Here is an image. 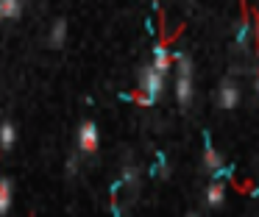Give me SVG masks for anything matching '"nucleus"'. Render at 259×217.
<instances>
[{"label": "nucleus", "mask_w": 259, "mask_h": 217, "mask_svg": "<svg viewBox=\"0 0 259 217\" xmlns=\"http://www.w3.org/2000/svg\"><path fill=\"white\" fill-rule=\"evenodd\" d=\"M142 81H140V92L134 95V103H140V106H153L159 100V95H162V89H164V81H162V72H156V67H142Z\"/></svg>", "instance_id": "nucleus-1"}, {"label": "nucleus", "mask_w": 259, "mask_h": 217, "mask_svg": "<svg viewBox=\"0 0 259 217\" xmlns=\"http://www.w3.org/2000/svg\"><path fill=\"white\" fill-rule=\"evenodd\" d=\"M203 164H206V170H212L214 181H220L223 176L231 178V172H234V164L223 167V159H220V153L212 148V134L203 131Z\"/></svg>", "instance_id": "nucleus-2"}, {"label": "nucleus", "mask_w": 259, "mask_h": 217, "mask_svg": "<svg viewBox=\"0 0 259 217\" xmlns=\"http://www.w3.org/2000/svg\"><path fill=\"white\" fill-rule=\"evenodd\" d=\"M78 148L81 153H95L98 150V125L92 120H84L78 128Z\"/></svg>", "instance_id": "nucleus-3"}, {"label": "nucleus", "mask_w": 259, "mask_h": 217, "mask_svg": "<svg viewBox=\"0 0 259 217\" xmlns=\"http://www.w3.org/2000/svg\"><path fill=\"white\" fill-rule=\"evenodd\" d=\"M218 100H220V106H223V109H234V106L240 103V89H237V83L231 81V78H226V81L220 83Z\"/></svg>", "instance_id": "nucleus-4"}, {"label": "nucleus", "mask_w": 259, "mask_h": 217, "mask_svg": "<svg viewBox=\"0 0 259 217\" xmlns=\"http://www.w3.org/2000/svg\"><path fill=\"white\" fill-rule=\"evenodd\" d=\"M170 59H173V56L167 53V48H164L162 42L153 45V67H156V72H162V75H164V72L170 70V64H173Z\"/></svg>", "instance_id": "nucleus-5"}, {"label": "nucleus", "mask_w": 259, "mask_h": 217, "mask_svg": "<svg viewBox=\"0 0 259 217\" xmlns=\"http://www.w3.org/2000/svg\"><path fill=\"white\" fill-rule=\"evenodd\" d=\"M223 198H226V184L223 181H212L206 189V203L212 206V209H218V206H223Z\"/></svg>", "instance_id": "nucleus-6"}, {"label": "nucleus", "mask_w": 259, "mask_h": 217, "mask_svg": "<svg viewBox=\"0 0 259 217\" xmlns=\"http://www.w3.org/2000/svg\"><path fill=\"white\" fill-rule=\"evenodd\" d=\"M176 98L181 106H187L192 100V78H179L176 81Z\"/></svg>", "instance_id": "nucleus-7"}, {"label": "nucleus", "mask_w": 259, "mask_h": 217, "mask_svg": "<svg viewBox=\"0 0 259 217\" xmlns=\"http://www.w3.org/2000/svg\"><path fill=\"white\" fill-rule=\"evenodd\" d=\"M20 14H23V3H17V0H3L0 3V17L3 20H17Z\"/></svg>", "instance_id": "nucleus-8"}, {"label": "nucleus", "mask_w": 259, "mask_h": 217, "mask_svg": "<svg viewBox=\"0 0 259 217\" xmlns=\"http://www.w3.org/2000/svg\"><path fill=\"white\" fill-rule=\"evenodd\" d=\"M64 39H67V20H56L53 22V33H51V45L53 48H62Z\"/></svg>", "instance_id": "nucleus-9"}, {"label": "nucleus", "mask_w": 259, "mask_h": 217, "mask_svg": "<svg viewBox=\"0 0 259 217\" xmlns=\"http://www.w3.org/2000/svg\"><path fill=\"white\" fill-rule=\"evenodd\" d=\"M9 206H12V181L3 178V181H0V211L6 214Z\"/></svg>", "instance_id": "nucleus-10"}, {"label": "nucleus", "mask_w": 259, "mask_h": 217, "mask_svg": "<svg viewBox=\"0 0 259 217\" xmlns=\"http://www.w3.org/2000/svg\"><path fill=\"white\" fill-rule=\"evenodd\" d=\"M176 64H179V78H192V61L187 53H173Z\"/></svg>", "instance_id": "nucleus-11"}, {"label": "nucleus", "mask_w": 259, "mask_h": 217, "mask_svg": "<svg viewBox=\"0 0 259 217\" xmlns=\"http://www.w3.org/2000/svg\"><path fill=\"white\" fill-rule=\"evenodd\" d=\"M0 134H3V150H9L14 145V137H17V134H14V125H12V122H3Z\"/></svg>", "instance_id": "nucleus-12"}, {"label": "nucleus", "mask_w": 259, "mask_h": 217, "mask_svg": "<svg viewBox=\"0 0 259 217\" xmlns=\"http://www.w3.org/2000/svg\"><path fill=\"white\" fill-rule=\"evenodd\" d=\"M248 33H251V17H242V22H240V28H237V45H245V39H248Z\"/></svg>", "instance_id": "nucleus-13"}, {"label": "nucleus", "mask_w": 259, "mask_h": 217, "mask_svg": "<svg viewBox=\"0 0 259 217\" xmlns=\"http://www.w3.org/2000/svg\"><path fill=\"white\" fill-rule=\"evenodd\" d=\"M123 184L137 187V170H134V167H123Z\"/></svg>", "instance_id": "nucleus-14"}, {"label": "nucleus", "mask_w": 259, "mask_h": 217, "mask_svg": "<svg viewBox=\"0 0 259 217\" xmlns=\"http://www.w3.org/2000/svg\"><path fill=\"white\" fill-rule=\"evenodd\" d=\"M75 170H78V159H75V156H70V159H67V172L73 176Z\"/></svg>", "instance_id": "nucleus-15"}, {"label": "nucleus", "mask_w": 259, "mask_h": 217, "mask_svg": "<svg viewBox=\"0 0 259 217\" xmlns=\"http://www.w3.org/2000/svg\"><path fill=\"white\" fill-rule=\"evenodd\" d=\"M112 217H123V214H120V206H117V200H114V198H112Z\"/></svg>", "instance_id": "nucleus-16"}, {"label": "nucleus", "mask_w": 259, "mask_h": 217, "mask_svg": "<svg viewBox=\"0 0 259 217\" xmlns=\"http://www.w3.org/2000/svg\"><path fill=\"white\" fill-rule=\"evenodd\" d=\"M256 42H259V17H256ZM256 53H259V45H256Z\"/></svg>", "instance_id": "nucleus-17"}, {"label": "nucleus", "mask_w": 259, "mask_h": 217, "mask_svg": "<svg viewBox=\"0 0 259 217\" xmlns=\"http://www.w3.org/2000/svg\"><path fill=\"white\" fill-rule=\"evenodd\" d=\"M251 195H253V198H259V187H253V192H251Z\"/></svg>", "instance_id": "nucleus-18"}, {"label": "nucleus", "mask_w": 259, "mask_h": 217, "mask_svg": "<svg viewBox=\"0 0 259 217\" xmlns=\"http://www.w3.org/2000/svg\"><path fill=\"white\" fill-rule=\"evenodd\" d=\"M256 95H259V75H256Z\"/></svg>", "instance_id": "nucleus-19"}, {"label": "nucleus", "mask_w": 259, "mask_h": 217, "mask_svg": "<svg viewBox=\"0 0 259 217\" xmlns=\"http://www.w3.org/2000/svg\"><path fill=\"white\" fill-rule=\"evenodd\" d=\"M187 217H198V214H187Z\"/></svg>", "instance_id": "nucleus-20"}]
</instances>
